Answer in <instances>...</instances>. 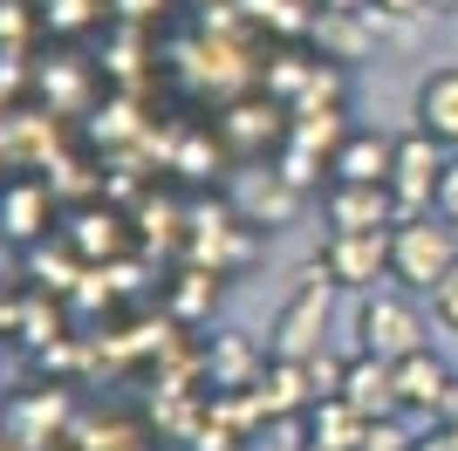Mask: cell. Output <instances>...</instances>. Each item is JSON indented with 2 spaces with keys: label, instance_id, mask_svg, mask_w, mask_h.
<instances>
[{
  "label": "cell",
  "instance_id": "cell-1",
  "mask_svg": "<svg viewBox=\"0 0 458 451\" xmlns=\"http://www.w3.org/2000/svg\"><path fill=\"white\" fill-rule=\"evenodd\" d=\"M356 349L383 362H403L431 349V315H424V294H403V287H377V294L356 301Z\"/></svg>",
  "mask_w": 458,
  "mask_h": 451
},
{
  "label": "cell",
  "instance_id": "cell-2",
  "mask_svg": "<svg viewBox=\"0 0 458 451\" xmlns=\"http://www.w3.org/2000/svg\"><path fill=\"white\" fill-rule=\"evenodd\" d=\"M452 267H458V226H445L438 212H431V219H397L390 226V287L431 294Z\"/></svg>",
  "mask_w": 458,
  "mask_h": 451
},
{
  "label": "cell",
  "instance_id": "cell-3",
  "mask_svg": "<svg viewBox=\"0 0 458 451\" xmlns=\"http://www.w3.org/2000/svg\"><path fill=\"white\" fill-rule=\"evenodd\" d=\"M452 150L431 144L424 131L397 137V165H390V199H397V219H431L438 212V178Z\"/></svg>",
  "mask_w": 458,
  "mask_h": 451
},
{
  "label": "cell",
  "instance_id": "cell-4",
  "mask_svg": "<svg viewBox=\"0 0 458 451\" xmlns=\"http://www.w3.org/2000/svg\"><path fill=\"white\" fill-rule=\"evenodd\" d=\"M322 281L349 294H377L390 281V233H328L322 240Z\"/></svg>",
  "mask_w": 458,
  "mask_h": 451
},
{
  "label": "cell",
  "instance_id": "cell-5",
  "mask_svg": "<svg viewBox=\"0 0 458 451\" xmlns=\"http://www.w3.org/2000/svg\"><path fill=\"white\" fill-rule=\"evenodd\" d=\"M452 362L438 356V349H418V356L390 362V390H397V417H431L438 424L445 411V390H452Z\"/></svg>",
  "mask_w": 458,
  "mask_h": 451
},
{
  "label": "cell",
  "instance_id": "cell-6",
  "mask_svg": "<svg viewBox=\"0 0 458 451\" xmlns=\"http://www.w3.org/2000/svg\"><path fill=\"white\" fill-rule=\"evenodd\" d=\"M322 219H328V233H390L397 199H390V185H328Z\"/></svg>",
  "mask_w": 458,
  "mask_h": 451
},
{
  "label": "cell",
  "instance_id": "cell-7",
  "mask_svg": "<svg viewBox=\"0 0 458 451\" xmlns=\"http://www.w3.org/2000/svg\"><path fill=\"white\" fill-rule=\"evenodd\" d=\"M390 165H397V137H383V131H349L328 150L335 185H390Z\"/></svg>",
  "mask_w": 458,
  "mask_h": 451
},
{
  "label": "cell",
  "instance_id": "cell-8",
  "mask_svg": "<svg viewBox=\"0 0 458 451\" xmlns=\"http://www.w3.org/2000/svg\"><path fill=\"white\" fill-rule=\"evenodd\" d=\"M411 131H424L431 144L458 150V69H431L411 96Z\"/></svg>",
  "mask_w": 458,
  "mask_h": 451
},
{
  "label": "cell",
  "instance_id": "cell-9",
  "mask_svg": "<svg viewBox=\"0 0 458 451\" xmlns=\"http://www.w3.org/2000/svg\"><path fill=\"white\" fill-rule=\"evenodd\" d=\"M356 417H397V390H390V362L383 356H356L343 362V390H335Z\"/></svg>",
  "mask_w": 458,
  "mask_h": 451
},
{
  "label": "cell",
  "instance_id": "cell-10",
  "mask_svg": "<svg viewBox=\"0 0 458 451\" xmlns=\"http://www.w3.org/2000/svg\"><path fill=\"white\" fill-rule=\"evenodd\" d=\"M308 431H315V451H356L369 417H356L343 396H322V404H308Z\"/></svg>",
  "mask_w": 458,
  "mask_h": 451
},
{
  "label": "cell",
  "instance_id": "cell-11",
  "mask_svg": "<svg viewBox=\"0 0 458 451\" xmlns=\"http://www.w3.org/2000/svg\"><path fill=\"white\" fill-rule=\"evenodd\" d=\"M35 7H41V35L48 41H76V35H89L96 21H103L110 0H35Z\"/></svg>",
  "mask_w": 458,
  "mask_h": 451
},
{
  "label": "cell",
  "instance_id": "cell-12",
  "mask_svg": "<svg viewBox=\"0 0 458 451\" xmlns=\"http://www.w3.org/2000/svg\"><path fill=\"white\" fill-rule=\"evenodd\" d=\"M41 35V7L35 0H0V55H21Z\"/></svg>",
  "mask_w": 458,
  "mask_h": 451
},
{
  "label": "cell",
  "instance_id": "cell-13",
  "mask_svg": "<svg viewBox=\"0 0 458 451\" xmlns=\"http://www.w3.org/2000/svg\"><path fill=\"white\" fill-rule=\"evenodd\" d=\"M0 219H21V240H35L41 226H48V199L35 185H7L0 191Z\"/></svg>",
  "mask_w": 458,
  "mask_h": 451
},
{
  "label": "cell",
  "instance_id": "cell-14",
  "mask_svg": "<svg viewBox=\"0 0 458 451\" xmlns=\"http://www.w3.org/2000/svg\"><path fill=\"white\" fill-rule=\"evenodd\" d=\"M411 417H369V431H363V445L356 451H418V438L403 431Z\"/></svg>",
  "mask_w": 458,
  "mask_h": 451
},
{
  "label": "cell",
  "instance_id": "cell-15",
  "mask_svg": "<svg viewBox=\"0 0 458 451\" xmlns=\"http://www.w3.org/2000/svg\"><path fill=\"white\" fill-rule=\"evenodd\" d=\"M424 301H431V321H438V328H452V336H458V267H452V274H445V281L431 287V294H424Z\"/></svg>",
  "mask_w": 458,
  "mask_h": 451
},
{
  "label": "cell",
  "instance_id": "cell-16",
  "mask_svg": "<svg viewBox=\"0 0 458 451\" xmlns=\"http://www.w3.org/2000/svg\"><path fill=\"white\" fill-rule=\"evenodd\" d=\"M438 219L458 226V150L445 157V178H438Z\"/></svg>",
  "mask_w": 458,
  "mask_h": 451
},
{
  "label": "cell",
  "instance_id": "cell-17",
  "mask_svg": "<svg viewBox=\"0 0 458 451\" xmlns=\"http://www.w3.org/2000/svg\"><path fill=\"white\" fill-rule=\"evenodd\" d=\"M431 14V0H377L369 7V21H424Z\"/></svg>",
  "mask_w": 458,
  "mask_h": 451
},
{
  "label": "cell",
  "instance_id": "cell-18",
  "mask_svg": "<svg viewBox=\"0 0 458 451\" xmlns=\"http://www.w3.org/2000/svg\"><path fill=\"white\" fill-rule=\"evenodd\" d=\"M418 451H458V431L452 424H431V431L418 438Z\"/></svg>",
  "mask_w": 458,
  "mask_h": 451
},
{
  "label": "cell",
  "instance_id": "cell-19",
  "mask_svg": "<svg viewBox=\"0 0 458 451\" xmlns=\"http://www.w3.org/2000/svg\"><path fill=\"white\" fill-rule=\"evenodd\" d=\"M315 7H322V14H369L377 0H315Z\"/></svg>",
  "mask_w": 458,
  "mask_h": 451
},
{
  "label": "cell",
  "instance_id": "cell-20",
  "mask_svg": "<svg viewBox=\"0 0 458 451\" xmlns=\"http://www.w3.org/2000/svg\"><path fill=\"white\" fill-rule=\"evenodd\" d=\"M438 424H452V431H458V376H452V390H445V411H438Z\"/></svg>",
  "mask_w": 458,
  "mask_h": 451
},
{
  "label": "cell",
  "instance_id": "cell-21",
  "mask_svg": "<svg viewBox=\"0 0 458 451\" xmlns=\"http://www.w3.org/2000/svg\"><path fill=\"white\" fill-rule=\"evenodd\" d=\"M110 7H123V14H151L157 0H110Z\"/></svg>",
  "mask_w": 458,
  "mask_h": 451
},
{
  "label": "cell",
  "instance_id": "cell-22",
  "mask_svg": "<svg viewBox=\"0 0 458 451\" xmlns=\"http://www.w3.org/2000/svg\"><path fill=\"white\" fill-rule=\"evenodd\" d=\"M431 14H458V0H431Z\"/></svg>",
  "mask_w": 458,
  "mask_h": 451
},
{
  "label": "cell",
  "instance_id": "cell-23",
  "mask_svg": "<svg viewBox=\"0 0 458 451\" xmlns=\"http://www.w3.org/2000/svg\"><path fill=\"white\" fill-rule=\"evenodd\" d=\"M185 7H226V0H185Z\"/></svg>",
  "mask_w": 458,
  "mask_h": 451
}]
</instances>
